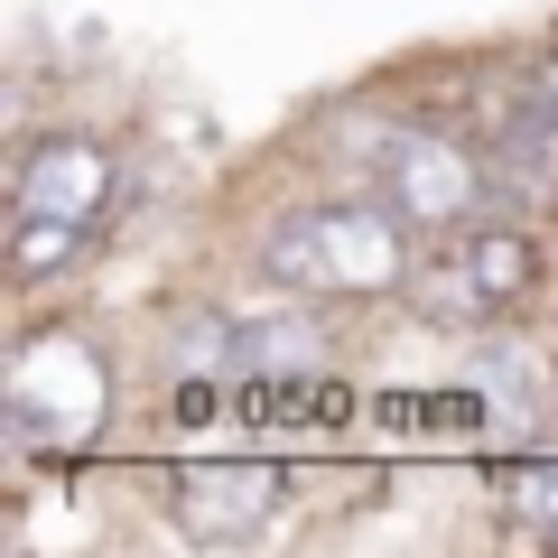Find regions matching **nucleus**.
I'll return each mask as SVG.
<instances>
[{"mask_svg": "<svg viewBox=\"0 0 558 558\" xmlns=\"http://www.w3.org/2000/svg\"><path fill=\"white\" fill-rule=\"evenodd\" d=\"M260 270L307 299H373L410 279V242H400V215L381 205H299L289 223H270Z\"/></svg>", "mask_w": 558, "mask_h": 558, "instance_id": "f257e3e1", "label": "nucleus"}, {"mask_svg": "<svg viewBox=\"0 0 558 558\" xmlns=\"http://www.w3.org/2000/svg\"><path fill=\"white\" fill-rule=\"evenodd\" d=\"M102 418H112V373H102L94 336L47 326V336H28L20 354H10V373H0V428L20 447L75 457V447L102 438Z\"/></svg>", "mask_w": 558, "mask_h": 558, "instance_id": "f03ea898", "label": "nucleus"}, {"mask_svg": "<svg viewBox=\"0 0 558 558\" xmlns=\"http://www.w3.org/2000/svg\"><path fill=\"white\" fill-rule=\"evenodd\" d=\"M381 186H391V205L418 215V223H475L494 168H484L465 140H447V131H391L381 140Z\"/></svg>", "mask_w": 558, "mask_h": 558, "instance_id": "7ed1b4c3", "label": "nucleus"}, {"mask_svg": "<svg viewBox=\"0 0 558 558\" xmlns=\"http://www.w3.org/2000/svg\"><path fill=\"white\" fill-rule=\"evenodd\" d=\"M279 494H289V475L279 465H186L178 475V531L196 539V549H233V539L270 531Z\"/></svg>", "mask_w": 558, "mask_h": 558, "instance_id": "20e7f679", "label": "nucleus"}, {"mask_svg": "<svg viewBox=\"0 0 558 558\" xmlns=\"http://www.w3.org/2000/svg\"><path fill=\"white\" fill-rule=\"evenodd\" d=\"M112 205V149L84 131H47L20 159V215H57V223H94Z\"/></svg>", "mask_w": 558, "mask_h": 558, "instance_id": "39448f33", "label": "nucleus"}, {"mask_svg": "<svg viewBox=\"0 0 558 558\" xmlns=\"http://www.w3.org/2000/svg\"><path fill=\"white\" fill-rule=\"evenodd\" d=\"M494 168L521 186V205H558V112H549L539 94H521V112L502 121Z\"/></svg>", "mask_w": 558, "mask_h": 558, "instance_id": "423d86ee", "label": "nucleus"}, {"mask_svg": "<svg viewBox=\"0 0 558 558\" xmlns=\"http://www.w3.org/2000/svg\"><path fill=\"white\" fill-rule=\"evenodd\" d=\"M465 270L484 279V299H494V307H512V299H531L539 252L521 233H502V223H475V233H465Z\"/></svg>", "mask_w": 558, "mask_h": 558, "instance_id": "0eeeda50", "label": "nucleus"}, {"mask_svg": "<svg viewBox=\"0 0 558 558\" xmlns=\"http://www.w3.org/2000/svg\"><path fill=\"white\" fill-rule=\"evenodd\" d=\"M418 317L428 326H484V317H502V307L484 299V279L465 270V252H457V260H438V270H418Z\"/></svg>", "mask_w": 558, "mask_h": 558, "instance_id": "6e6552de", "label": "nucleus"}, {"mask_svg": "<svg viewBox=\"0 0 558 558\" xmlns=\"http://www.w3.org/2000/svg\"><path fill=\"white\" fill-rule=\"evenodd\" d=\"M84 223H57V215H10V260H20V279H47L57 260H75Z\"/></svg>", "mask_w": 558, "mask_h": 558, "instance_id": "1a4fd4ad", "label": "nucleus"}, {"mask_svg": "<svg viewBox=\"0 0 558 558\" xmlns=\"http://www.w3.org/2000/svg\"><path fill=\"white\" fill-rule=\"evenodd\" d=\"M512 502H521L531 521H558V457H531V465H521V475H512Z\"/></svg>", "mask_w": 558, "mask_h": 558, "instance_id": "9d476101", "label": "nucleus"}, {"mask_svg": "<svg viewBox=\"0 0 558 558\" xmlns=\"http://www.w3.org/2000/svg\"><path fill=\"white\" fill-rule=\"evenodd\" d=\"M531 94H539V102L558 112V65H539V75H531Z\"/></svg>", "mask_w": 558, "mask_h": 558, "instance_id": "9b49d317", "label": "nucleus"}]
</instances>
